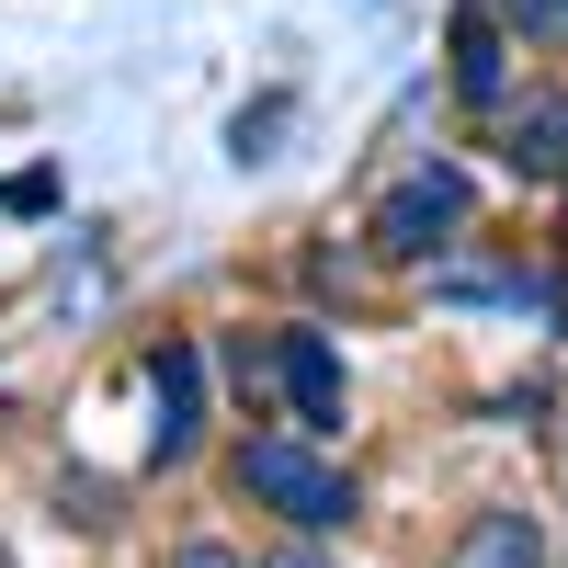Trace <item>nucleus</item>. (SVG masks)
Segmentation results:
<instances>
[{"instance_id":"1","label":"nucleus","mask_w":568,"mask_h":568,"mask_svg":"<svg viewBox=\"0 0 568 568\" xmlns=\"http://www.w3.org/2000/svg\"><path fill=\"white\" fill-rule=\"evenodd\" d=\"M227 489L240 500H262L284 535H342L353 511H364V489L342 478V466H329L296 420H262V433H240L227 444Z\"/></svg>"},{"instance_id":"2","label":"nucleus","mask_w":568,"mask_h":568,"mask_svg":"<svg viewBox=\"0 0 568 568\" xmlns=\"http://www.w3.org/2000/svg\"><path fill=\"white\" fill-rule=\"evenodd\" d=\"M466 216H478V182H466L455 160H420L409 182H387V205L364 216V251L398 262V273H433V262L466 240Z\"/></svg>"},{"instance_id":"3","label":"nucleus","mask_w":568,"mask_h":568,"mask_svg":"<svg viewBox=\"0 0 568 568\" xmlns=\"http://www.w3.org/2000/svg\"><path fill=\"white\" fill-rule=\"evenodd\" d=\"M273 387H284V420H296L307 444H329V433L353 420V375H342V342H329L318 318L273 329Z\"/></svg>"},{"instance_id":"4","label":"nucleus","mask_w":568,"mask_h":568,"mask_svg":"<svg viewBox=\"0 0 568 568\" xmlns=\"http://www.w3.org/2000/svg\"><path fill=\"white\" fill-rule=\"evenodd\" d=\"M205 444V342H160L149 353V455L182 466Z\"/></svg>"},{"instance_id":"5","label":"nucleus","mask_w":568,"mask_h":568,"mask_svg":"<svg viewBox=\"0 0 568 568\" xmlns=\"http://www.w3.org/2000/svg\"><path fill=\"white\" fill-rule=\"evenodd\" d=\"M500 171L511 182H568V91H511L500 103Z\"/></svg>"},{"instance_id":"6","label":"nucleus","mask_w":568,"mask_h":568,"mask_svg":"<svg viewBox=\"0 0 568 568\" xmlns=\"http://www.w3.org/2000/svg\"><path fill=\"white\" fill-rule=\"evenodd\" d=\"M455 103H466V114H500V103H511V34H500L489 0H466V12H455Z\"/></svg>"},{"instance_id":"7","label":"nucleus","mask_w":568,"mask_h":568,"mask_svg":"<svg viewBox=\"0 0 568 568\" xmlns=\"http://www.w3.org/2000/svg\"><path fill=\"white\" fill-rule=\"evenodd\" d=\"M444 568H546V524H535L524 500H489V511H466V524H455Z\"/></svg>"},{"instance_id":"8","label":"nucleus","mask_w":568,"mask_h":568,"mask_svg":"<svg viewBox=\"0 0 568 568\" xmlns=\"http://www.w3.org/2000/svg\"><path fill=\"white\" fill-rule=\"evenodd\" d=\"M511 45H568V0H489Z\"/></svg>"},{"instance_id":"9","label":"nucleus","mask_w":568,"mask_h":568,"mask_svg":"<svg viewBox=\"0 0 568 568\" xmlns=\"http://www.w3.org/2000/svg\"><path fill=\"white\" fill-rule=\"evenodd\" d=\"M284 114H296V103H284V91H273V103H251L240 125H227V149H240V160H273V136H284Z\"/></svg>"},{"instance_id":"10","label":"nucleus","mask_w":568,"mask_h":568,"mask_svg":"<svg viewBox=\"0 0 568 568\" xmlns=\"http://www.w3.org/2000/svg\"><path fill=\"white\" fill-rule=\"evenodd\" d=\"M227 375H240V387H273V342H251V329H227Z\"/></svg>"},{"instance_id":"11","label":"nucleus","mask_w":568,"mask_h":568,"mask_svg":"<svg viewBox=\"0 0 568 568\" xmlns=\"http://www.w3.org/2000/svg\"><path fill=\"white\" fill-rule=\"evenodd\" d=\"M171 568H251L240 546H216V535H194V546H171Z\"/></svg>"},{"instance_id":"12","label":"nucleus","mask_w":568,"mask_h":568,"mask_svg":"<svg viewBox=\"0 0 568 568\" xmlns=\"http://www.w3.org/2000/svg\"><path fill=\"white\" fill-rule=\"evenodd\" d=\"M262 568H329V557H318V535H296L284 557H262Z\"/></svg>"},{"instance_id":"13","label":"nucleus","mask_w":568,"mask_h":568,"mask_svg":"<svg viewBox=\"0 0 568 568\" xmlns=\"http://www.w3.org/2000/svg\"><path fill=\"white\" fill-rule=\"evenodd\" d=\"M0 568H12V557H0Z\"/></svg>"},{"instance_id":"14","label":"nucleus","mask_w":568,"mask_h":568,"mask_svg":"<svg viewBox=\"0 0 568 568\" xmlns=\"http://www.w3.org/2000/svg\"><path fill=\"white\" fill-rule=\"evenodd\" d=\"M557 194H568V182H557Z\"/></svg>"}]
</instances>
